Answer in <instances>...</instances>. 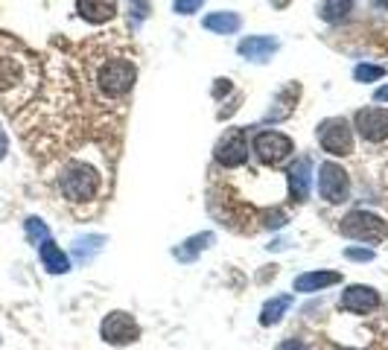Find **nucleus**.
Masks as SVG:
<instances>
[{"instance_id": "nucleus-1", "label": "nucleus", "mask_w": 388, "mask_h": 350, "mask_svg": "<svg viewBox=\"0 0 388 350\" xmlns=\"http://www.w3.org/2000/svg\"><path fill=\"white\" fill-rule=\"evenodd\" d=\"M58 190L71 205L91 202L100 196V190H103V173L91 167L88 161H68L58 175Z\"/></svg>"}, {"instance_id": "nucleus-2", "label": "nucleus", "mask_w": 388, "mask_h": 350, "mask_svg": "<svg viewBox=\"0 0 388 350\" xmlns=\"http://www.w3.org/2000/svg\"><path fill=\"white\" fill-rule=\"evenodd\" d=\"M135 79H138L135 61H128L126 56L100 58V65L93 68V85L100 88L106 100H123L135 88Z\"/></svg>"}, {"instance_id": "nucleus-3", "label": "nucleus", "mask_w": 388, "mask_h": 350, "mask_svg": "<svg viewBox=\"0 0 388 350\" xmlns=\"http://www.w3.org/2000/svg\"><path fill=\"white\" fill-rule=\"evenodd\" d=\"M339 231H342L344 237H350V240H359V242H382V240L388 237V225H385L379 216H374V213H368V210H353V213H347V216L342 219Z\"/></svg>"}, {"instance_id": "nucleus-4", "label": "nucleus", "mask_w": 388, "mask_h": 350, "mask_svg": "<svg viewBox=\"0 0 388 350\" xmlns=\"http://www.w3.org/2000/svg\"><path fill=\"white\" fill-rule=\"evenodd\" d=\"M251 149H254V155L260 158L263 164L277 167V164H283L286 158L295 152V143H292V138H289V135L269 129V132H257V135H254Z\"/></svg>"}, {"instance_id": "nucleus-5", "label": "nucleus", "mask_w": 388, "mask_h": 350, "mask_svg": "<svg viewBox=\"0 0 388 350\" xmlns=\"http://www.w3.org/2000/svg\"><path fill=\"white\" fill-rule=\"evenodd\" d=\"M318 193H321V199L330 202V205L347 202V196H350V178H347V173L339 164L325 161V164L318 167Z\"/></svg>"}, {"instance_id": "nucleus-6", "label": "nucleus", "mask_w": 388, "mask_h": 350, "mask_svg": "<svg viewBox=\"0 0 388 350\" xmlns=\"http://www.w3.org/2000/svg\"><path fill=\"white\" fill-rule=\"evenodd\" d=\"M318 143H321V149L325 152H330V155H350L353 152V132H350V125H347V120H342V117H330V120H325L318 125Z\"/></svg>"}, {"instance_id": "nucleus-7", "label": "nucleus", "mask_w": 388, "mask_h": 350, "mask_svg": "<svg viewBox=\"0 0 388 350\" xmlns=\"http://www.w3.org/2000/svg\"><path fill=\"white\" fill-rule=\"evenodd\" d=\"M213 155H216V161L222 167H228V170L242 167L248 161V135H245V129H228L219 138Z\"/></svg>"}, {"instance_id": "nucleus-8", "label": "nucleus", "mask_w": 388, "mask_h": 350, "mask_svg": "<svg viewBox=\"0 0 388 350\" xmlns=\"http://www.w3.org/2000/svg\"><path fill=\"white\" fill-rule=\"evenodd\" d=\"M100 333H103V339H106L108 344H117V347L132 344V341L141 339V327H138V321H135V318L128 315V312H108V315L103 318Z\"/></svg>"}, {"instance_id": "nucleus-9", "label": "nucleus", "mask_w": 388, "mask_h": 350, "mask_svg": "<svg viewBox=\"0 0 388 350\" xmlns=\"http://www.w3.org/2000/svg\"><path fill=\"white\" fill-rule=\"evenodd\" d=\"M353 123H357L359 135L368 143L388 140V108H362V111H357Z\"/></svg>"}, {"instance_id": "nucleus-10", "label": "nucleus", "mask_w": 388, "mask_h": 350, "mask_svg": "<svg viewBox=\"0 0 388 350\" xmlns=\"http://www.w3.org/2000/svg\"><path fill=\"white\" fill-rule=\"evenodd\" d=\"M339 307H342L344 312L365 315V312H371V309H377V307H379V295H377V289H371V286L353 283V286H347V289L342 292Z\"/></svg>"}, {"instance_id": "nucleus-11", "label": "nucleus", "mask_w": 388, "mask_h": 350, "mask_svg": "<svg viewBox=\"0 0 388 350\" xmlns=\"http://www.w3.org/2000/svg\"><path fill=\"white\" fill-rule=\"evenodd\" d=\"M310 181H312V161L304 155L289 167V193L295 202H304L310 196Z\"/></svg>"}, {"instance_id": "nucleus-12", "label": "nucleus", "mask_w": 388, "mask_h": 350, "mask_svg": "<svg viewBox=\"0 0 388 350\" xmlns=\"http://www.w3.org/2000/svg\"><path fill=\"white\" fill-rule=\"evenodd\" d=\"M76 12L91 24H106L117 15V0H76Z\"/></svg>"}, {"instance_id": "nucleus-13", "label": "nucleus", "mask_w": 388, "mask_h": 350, "mask_svg": "<svg viewBox=\"0 0 388 350\" xmlns=\"http://www.w3.org/2000/svg\"><path fill=\"white\" fill-rule=\"evenodd\" d=\"M333 283H342V274H339V272H307V274L295 277V286H292V289L310 295V292L327 289V286H333Z\"/></svg>"}, {"instance_id": "nucleus-14", "label": "nucleus", "mask_w": 388, "mask_h": 350, "mask_svg": "<svg viewBox=\"0 0 388 350\" xmlns=\"http://www.w3.org/2000/svg\"><path fill=\"white\" fill-rule=\"evenodd\" d=\"M237 50H240V56H245V58H251V61H266V58L277 50V41L269 38V36H248V38L240 41Z\"/></svg>"}, {"instance_id": "nucleus-15", "label": "nucleus", "mask_w": 388, "mask_h": 350, "mask_svg": "<svg viewBox=\"0 0 388 350\" xmlns=\"http://www.w3.org/2000/svg\"><path fill=\"white\" fill-rule=\"evenodd\" d=\"M39 254H41V263H44V269H47L50 274H64V272L71 269L68 254H64L53 240H44V242L39 245Z\"/></svg>"}, {"instance_id": "nucleus-16", "label": "nucleus", "mask_w": 388, "mask_h": 350, "mask_svg": "<svg viewBox=\"0 0 388 350\" xmlns=\"http://www.w3.org/2000/svg\"><path fill=\"white\" fill-rule=\"evenodd\" d=\"M242 26V18L237 12H213L205 18V29L210 33H219V36H231Z\"/></svg>"}, {"instance_id": "nucleus-17", "label": "nucleus", "mask_w": 388, "mask_h": 350, "mask_svg": "<svg viewBox=\"0 0 388 350\" xmlns=\"http://www.w3.org/2000/svg\"><path fill=\"white\" fill-rule=\"evenodd\" d=\"M210 245H213V234H196V237H190L184 245H178L173 254H175L181 263H190V260H196L199 251H205V248H210Z\"/></svg>"}, {"instance_id": "nucleus-18", "label": "nucleus", "mask_w": 388, "mask_h": 350, "mask_svg": "<svg viewBox=\"0 0 388 350\" xmlns=\"http://www.w3.org/2000/svg\"><path fill=\"white\" fill-rule=\"evenodd\" d=\"M292 307V295H280V298H272L266 307H263V312H260V324L263 327H272V324H277L280 318H283V312Z\"/></svg>"}, {"instance_id": "nucleus-19", "label": "nucleus", "mask_w": 388, "mask_h": 350, "mask_svg": "<svg viewBox=\"0 0 388 350\" xmlns=\"http://www.w3.org/2000/svg\"><path fill=\"white\" fill-rule=\"evenodd\" d=\"M295 100H298V85H286V88L277 93V100H275V105H280V108H272V111H269V120H283V117H289V114H292Z\"/></svg>"}, {"instance_id": "nucleus-20", "label": "nucleus", "mask_w": 388, "mask_h": 350, "mask_svg": "<svg viewBox=\"0 0 388 350\" xmlns=\"http://www.w3.org/2000/svg\"><path fill=\"white\" fill-rule=\"evenodd\" d=\"M103 242H106V237H100V234L76 240V242H73V254H76V260H79V263H88V260L93 257V254L103 248Z\"/></svg>"}, {"instance_id": "nucleus-21", "label": "nucleus", "mask_w": 388, "mask_h": 350, "mask_svg": "<svg viewBox=\"0 0 388 350\" xmlns=\"http://www.w3.org/2000/svg\"><path fill=\"white\" fill-rule=\"evenodd\" d=\"M350 12V0H325L321 4V18L325 21H339Z\"/></svg>"}, {"instance_id": "nucleus-22", "label": "nucleus", "mask_w": 388, "mask_h": 350, "mask_svg": "<svg viewBox=\"0 0 388 350\" xmlns=\"http://www.w3.org/2000/svg\"><path fill=\"white\" fill-rule=\"evenodd\" d=\"M26 237H29L32 245H41L44 240H50V231L41 219H26Z\"/></svg>"}, {"instance_id": "nucleus-23", "label": "nucleus", "mask_w": 388, "mask_h": 350, "mask_svg": "<svg viewBox=\"0 0 388 350\" xmlns=\"http://www.w3.org/2000/svg\"><path fill=\"white\" fill-rule=\"evenodd\" d=\"M382 76H385V68H379V65H357L353 68V79L357 82H377Z\"/></svg>"}, {"instance_id": "nucleus-24", "label": "nucleus", "mask_w": 388, "mask_h": 350, "mask_svg": "<svg viewBox=\"0 0 388 350\" xmlns=\"http://www.w3.org/2000/svg\"><path fill=\"white\" fill-rule=\"evenodd\" d=\"M202 4H205V0H175V12L178 15H193V12H199L202 9Z\"/></svg>"}, {"instance_id": "nucleus-25", "label": "nucleus", "mask_w": 388, "mask_h": 350, "mask_svg": "<svg viewBox=\"0 0 388 350\" xmlns=\"http://www.w3.org/2000/svg\"><path fill=\"white\" fill-rule=\"evenodd\" d=\"M344 257L347 260H357V263H368V260H374V251L371 248H347Z\"/></svg>"}, {"instance_id": "nucleus-26", "label": "nucleus", "mask_w": 388, "mask_h": 350, "mask_svg": "<svg viewBox=\"0 0 388 350\" xmlns=\"http://www.w3.org/2000/svg\"><path fill=\"white\" fill-rule=\"evenodd\" d=\"M128 9H132V15L138 21H143L149 15V0H128Z\"/></svg>"}, {"instance_id": "nucleus-27", "label": "nucleus", "mask_w": 388, "mask_h": 350, "mask_svg": "<svg viewBox=\"0 0 388 350\" xmlns=\"http://www.w3.org/2000/svg\"><path fill=\"white\" fill-rule=\"evenodd\" d=\"M283 225H286V213H280V210L266 213V228H283Z\"/></svg>"}, {"instance_id": "nucleus-28", "label": "nucleus", "mask_w": 388, "mask_h": 350, "mask_svg": "<svg viewBox=\"0 0 388 350\" xmlns=\"http://www.w3.org/2000/svg\"><path fill=\"white\" fill-rule=\"evenodd\" d=\"M6 149H9V140H6V132L0 129V161L6 158Z\"/></svg>"}, {"instance_id": "nucleus-29", "label": "nucleus", "mask_w": 388, "mask_h": 350, "mask_svg": "<svg viewBox=\"0 0 388 350\" xmlns=\"http://www.w3.org/2000/svg\"><path fill=\"white\" fill-rule=\"evenodd\" d=\"M374 100H377V103H388V85L377 88V93H374Z\"/></svg>"}, {"instance_id": "nucleus-30", "label": "nucleus", "mask_w": 388, "mask_h": 350, "mask_svg": "<svg viewBox=\"0 0 388 350\" xmlns=\"http://www.w3.org/2000/svg\"><path fill=\"white\" fill-rule=\"evenodd\" d=\"M280 350H307V347H304L301 341H286V344H283Z\"/></svg>"}, {"instance_id": "nucleus-31", "label": "nucleus", "mask_w": 388, "mask_h": 350, "mask_svg": "<svg viewBox=\"0 0 388 350\" xmlns=\"http://www.w3.org/2000/svg\"><path fill=\"white\" fill-rule=\"evenodd\" d=\"M374 6L377 9H388V0H374Z\"/></svg>"}]
</instances>
